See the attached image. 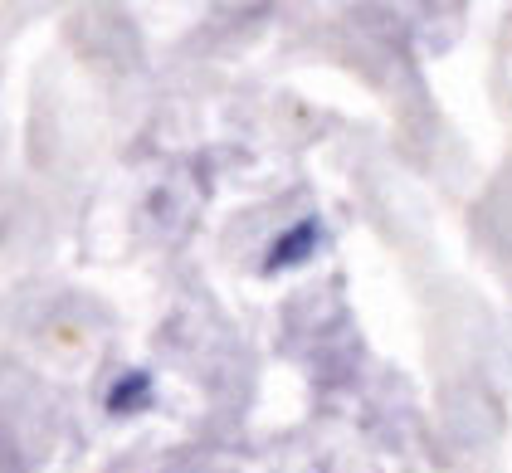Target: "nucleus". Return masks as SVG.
<instances>
[{
	"instance_id": "obj_1",
	"label": "nucleus",
	"mask_w": 512,
	"mask_h": 473,
	"mask_svg": "<svg viewBox=\"0 0 512 473\" xmlns=\"http://www.w3.org/2000/svg\"><path fill=\"white\" fill-rule=\"evenodd\" d=\"M317 244H322V225H317L313 215L308 220H293L283 235L269 244V254H264V269L269 274H283V269H298V264H308L317 254Z\"/></svg>"
},
{
	"instance_id": "obj_2",
	"label": "nucleus",
	"mask_w": 512,
	"mask_h": 473,
	"mask_svg": "<svg viewBox=\"0 0 512 473\" xmlns=\"http://www.w3.org/2000/svg\"><path fill=\"white\" fill-rule=\"evenodd\" d=\"M147 405H152V371H142V366L122 371L108 386V415H137Z\"/></svg>"
}]
</instances>
